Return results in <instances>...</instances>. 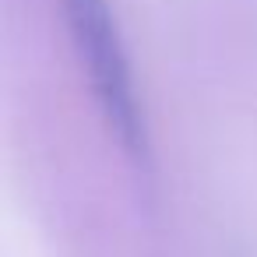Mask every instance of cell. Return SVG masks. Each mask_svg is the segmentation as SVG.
Returning a JSON list of instances; mask_svg holds the SVG:
<instances>
[{"instance_id": "obj_1", "label": "cell", "mask_w": 257, "mask_h": 257, "mask_svg": "<svg viewBox=\"0 0 257 257\" xmlns=\"http://www.w3.org/2000/svg\"><path fill=\"white\" fill-rule=\"evenodd\" d=\"M74 39L81 46V57L92 74V88L109 116V127L123 141L127 152H145V123L134 99L131 67L116 36V25L109 18L106 0H64Z\"/></svg>"}]
</instances>
